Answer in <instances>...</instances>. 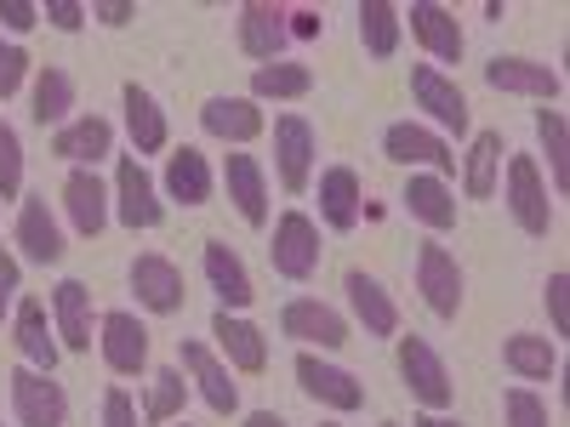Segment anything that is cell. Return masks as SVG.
<instances>
[{
	"mask_svg": "<svg viewBox=\"0 0 570 427\" xmlns=\"http://www.w3.org/2000/svg\"><path fill=\"white\" fill-rule=\"evenodd\" d=\"M400 376H405V388H411L428 410L456 405V383H451L445 359H440L434 348H428L422 337H400Z\"/></svg>",
	"mask_w": 570,
	"mask_h": 427,
	"instance_id": "6da1fadb",
	"label": "cell"
},
{
	"mask_svg": "<svg viewBox=\"0 0 570 427\" xmlns=\"http://www.w3.org/2000/svg\"><path fill=\"white\" fill-rule=\"evenodd\" d=\"M508 211L513 222L531 234V240H542V234L553 228V206H548V188H542V171L531 155H513L508 160Z\"/></svg>",
	"mask_w": 570,
	"mask_h": 427,
	"instance_id": "7a4b0ae2",
	"label": "cell"
},
{
	"mask_svg": "<svg viewBox=\"0 0 570 427\" xmlns=\"http://www.w3.org/2000/svg\"><path fill=\"white\" fill-rule=\"evenodd\" d=\"M274 171L285 195H303L314 177V126L303 115H279L274 120Z\"/></svg>",
	"mask_w": 570,
	"mask_h": 427,
	"instance_id": "3957f363",
	"label": "cell"
},
{
	"mask_svg": "<svg viewBox=\"0 0 570 427\" xmlns=\"http://www.w3.org/2000/svg\"><path fill=\"white\" fill-rule=\"evenodd\" d=\"M268 262H274V274H285V279H308V274L320 268V228H314L303 211H285V217L274 222Z\"/></svg>",
	"mask_w": 570,
	"mask_h": 427,
	"instance_id": "277c9868",
	"label": "cell"
},
{
	"mask_svg": "<svg viewBox=\"0 0 570 427\" xmlns=\"http://www.w3.org/2000/svg\"><path fill=\"white\" fill-rule=\"evenodd\" d=\"M12 405H18V421L23 427H63V416H69L63 388L46 370H35V365L12 370Z\"/></svg>",
	"mask_w": 570,
	"mask_h": 427,
	"instance_id": "5b68a950",
	"label": "cell"
},
{
	"mask_svg": "<svg viewBox=\"0 0 570 427\" xmlns=\"http://www.w3.org/2000/svg\"><path fill=\"white\" fill-rule=\"evenodd\" d=\"M411 98L416 109H428V120L445 126V131H468V98H462V86L445 80L440 69H428V63H411Z\"/></svg>",
	"mask_w": 570,
	"mask_h": 427,
	"instance_id": "8992f818",
	"label": "cell"
},
{
	"mask_svg": "<svg viewBox=\"0 0 570 427\" xmlns=\"http://www.w3.org/2000/svg\"><path fill=\"white\" fill-rule=\"evenodd\" d=\"M416 285H422V302L434 308L440 319H456L462 308V268L445 246H422L416 251Z\"/></svg>",
	"mask_w": 570,
	"mask_h": 427,
	"instance_id": "52a82bcc",
	"label": "cell"
},
{
	"mask_svg": "<svg viewBox=\"0 0 570 427\" xmlns=\"http://www.w3.org/2000/svg\"><path fill=\"white\" fill-rule=\"evenodd\" d=\"M115 211H120V222H126L131 234H137V228H155L160 211H166L137 155H120V171H115Z\"/></svg>",
	"mask_w": 570,
	"mask_h": 427,
	"instance_id": "ba28073f",
	"label": "cell"
},
{
	"mask_svg": "<svg viewBox=\"0 0 570 427\" xmlns=\"http://www.w3.org/2000/svg\"><path fill=\"white\" fill-rule=\"evenodd\" d=\"M383 155H389L394 166H434L440 177L456 171V155L445 149V137H434L428 126H411V120H400V126L383 131Z\"/></svg>",
	"mask_w": 570,
	"mask_h": 427,
	"instance_id": "9c48e42d",
	"label": "cell"
},
{
	"mask_svg": "<svg viewBox=\"0 0 570 427\" xmlns=\"http://www.w3.org/2000/svg\"><path fill=\"white\" fill-rule=\"evenodd\" d=\"M400 18H411V34L434 52L440 63H462V23H456V12L451 7H440V0H411V12H400Z\"/></svg>",
	"mask_w": 570,
	"mask_h": 427,
	"instance_id": "30bf717a",
	"label": "cell"
},
{
	"mask_svg": "<svg viewBox=\"0 0 570 427\" xmlns=\"http://www.w3.org/2000/svg\"><path fill=\"white\" fill-rule=\"evenodd\" d=\"M297 383H303L308 399H320V405H331V410H360V405H365V388L354 383V376H348L343 365L314 359V354H297Z\"/></svg>",
	"mask_w": 570,
	"mask_h": 427,
	"instance_id": "8fae6325",
	"label": "cell"
},
{
	"mask_svg": "<svg viewBox=\"0 0 570 427\" xmlns=\"http://www.w3.org/2000/svg\"><path fill=\"white\" fill-rule=\"evenodd\" d=\"M279 330H285V337H297V342H320V348H343L348 342V319L337 308H325V302H308V297L285 302Z\"/></svg>",
	"mask_w": 570,
	"mask_h": 427,
	"instance_id": "7c38bea8",
	"label": "cell"
},
{
	"mask_svg": "<svg viewBox=\"0 0 570 427\" xmlns=\"http://www.w3.org/2000/svg\"><path fill=\"white\" fill-rule=\"evenodd\" d=\"M285 40H292V29H285V7L246 0V7H240V52L246 58H263V63H279Z\"/></svg>",
	"mask_w": 570,
	"mask_h": 427,
	"instance_id": "4fadbf2b",
	"label": "cell"
},
{
	"mask_svg": "<svg viewBox=\"0 0 570 427\" xmlns=\"http://www.w3.org/2000/svg\"><path fill=\"white\" fill-rule=\"evenodd\" d=\"M131 291H137V302L149 308V314H177L183 308V274H177V262H166V257H137L131 262Z\"/></svg>",
	"mask_w": 570,
	"mask_h": 427,
	"instance_id": "5bb4252c",
	"label": "cell"
},
{
	"mask_svg": "<svg viewBox=\"0 0 570 427\" xmlns=\"http://www.w3.org/2000/svg\"><path fill=\"white\" fill-rule=\"evenodd\" d=\"M485 86L519 91V98H542V103H553L559 91H564V80L548 63H531V58H491L485 63Z\"/></svg>",
	"mask_w": 570,
	"mask_h": 427,
	"instance_id": "9a60e30c",
	"label": "cell"
},
{
	"mask_svg": "<svg viewBox=\"0 0 570 427\" xmlns=\"http://www.w3.org/2000/svg\"><path fill=\"white\" fill-rule=\"evenodd\" d=\"M63 206H69V222H75V234H104V222H109V188L98 182V171H86V166H75L69 177H63Z\"/></svg>",
	"mask_w": 570,
	"mask_h": 427,
	"instance_id": "2e32d148",
	"label": "cell"
},
{
	"mask_svg": "<svg viewBox=\"0 0 570 427\" xmlns=\"http://www.w3.org/2000/svg\"><path fill=\"white\" fill-rule=\"evenodd\" d=\"M104 359H109V370H120V376H137L142 365H149V330H142L131 314H104Z\"/></svg>",
	"mask_w": 570,
	"mask_h": 427,
	"instance_id": "e0dca14e",
	"label": "cell"
},
{
	"mask_svg": "<svg viewBox=\"0 0 570 427\" xmlns=\"http://www.w3.org/2000/svg\"><path fill=\"white\" fill-rule=\"evenodd\" d=\"M212 337L223 342V354L234 359V370H246V376H257V370L268 365V342H263V330H257L252 319H240V314H228V308H217V319H212Z\"/></svg>",
	"mask_w": 570,
	"mask_h": 427,
	"instance_id": "ac0fdd59",
	"label": "cell"
},
{
	"mask_svg": "<svg viewBox=\"0 0 570 427\" xmlns=\"http://www.w3.org/2000/svg\"><path fill=\"white\" fill-rule=\"evenodd\" d=\"M18 246H23V257L40 262V268L63 262V234H58L52 211H46V195L23 200V211H18Z\"/></svg>",
	"mask_w": 570,
	"mask_h": 427,
	"instance_id": "d6986e66",
	"label": "cell"
},
{
	"mask_svg": "<svg viewBox=\"0 0 570 427\" xmlns=\"http://www.w3.org/2000/svg\"><path fill=\"white\" fill-rule=\"evenodd\" d=\"M343 291H348V302H354V319L365 325V337H394V330H400V308L389 302V291H383L371 274L354 268V274L343 279Z\"/></svg>",
	"mask_w": 570,
	"mask_h": 427,
	"instance_id": "ffe728a7",
	"label": "cell"
},
{
	"mask_svg": "<svg viewBox=\"0 0 570 427\" xmlns=\"http://www.w3.org/2000/svg\"><path fill=\"white\" fill-rule=\"evenodd\" d=\"M206 279H212V291H217V302L234 314V308H252L257 302V291H252V274H246V262L234 257L223 240H206Z\"/></svg>",
	"mask_w": 570,
	"mask_h": 427,
	"instance_id": "44dd1931",
	"label": "cell"
},
{
	"mask_svg": "<svg viewBox=\"0 0 570 427\" xmlns=\"http://www.w3.org/2000/svg\"><path fill=\"white\" fill-rule=\"evenodd\" d=\"M223 177H228V200H234V211H240L252 228H263V222H268V182H263V166H257L252 155H228Z\"/></svg>",
	"mask_w": 570,
	"mask_h": 427,
	"instance_id": "7402d4cb",
	"label": "cell"
},
{
	"mask_svg": "<svg viewBox=\"0 0 570 427\" xmlns=\"http://www.w3.org/2000/svg\"><path fill=\"white\" fill-rule=\"evenodd\" d=\"M400 200H405V211L422 228H434V234H451L456 228V195L445 188V177H411Z\"/></svg>",
	"mask_w": 570,
	"mask_h": 427,
	"instance_id": "603a6c76",
	"label": "cell"
},
{
	"mask_svg": "<svg viewBox=\"0 0 570 427\" xmlns=\"http://www.w3.org/2000/svg\"><path fill=\"white\" fill-rule=\"evenodd\" d=\"M183 370L200 383V394H206V405H212L217 416H234V410H240V388L228 383V370L217 365V354H212V348L183 342Z\"/></svg>",
	"mask_w": 570,
	"mask_h": 427,
	"instance_id": "cb8c5ba5",
	"label": "cell"
},
{
	"mask_svg": "<svg viewBox=\"0 0 570 427\" xmlns=\"http://www.w3.org/2000/svg\"><path fill=\"white\" fill-rule=\"evenodd\" d=\"M109 149H115V126L98 120V115H86V120H75V126H58V137H52V155L69 160V166H86V160L98 166Z\"/></svg>",
	"mask_w": 570,
	"mask_h": 427,
	"instance_id": "d4e9b609",
	"label": "cell"
},
{
	"mask_svg": "<svg viewBox=\"0 0 570 427\" xmlns=\"http://www.w3.org/2000/svg\"><path fill=\"white\" fill-rule=\"evenodd\" d=\"M52 314H58V337L69 354H86L91 348V291L80 279H63L52 291Z\"/></svg>",
	"mask_w": 570,
	"mask_h": 427,
	"instance_id": "484cf974",
	"label": "cell"
},
{
	"mask_svg": "<svg viewBox=\"0 0 570 427\" xmlns=\"http://www.w3.org/2000/svg\"><path fill=\"white\" fill-rule=\"evenodd\" d=\"M200 126L223 142H252V137H263V109L252 98H212L200 109Z\"/></svg>",
	"mask_w": 570,
	"mask_h": 427,
	"instance_id": "4316f807",
	"label": "cell"
},
{
	"mask_svg": "<svg viewBox=\"0 0 570 427\" xmlns=\"http://www.w3.org/2000/svg\"><path fill=\"white\" fill-rule=\"evenodd\" d=\"M126 131H131V149H137V155H160L166 137H171V131H166V109H160L137 80L126 86Z\"/></svg>",
	"mask_w": 570,
	"mask_h": 427,
	"instance_id": "83f0119b",
	"label": "cell"
},
{
	"mask_svg": "<svg viewBox=\"0 0 570 427\" xmlns=\"http://www.w3.org/2000/svg\"><path fill=\"white\" fill-rule=\"evenodd\" d=\"M320 217H325V228H337V234H348L360 222V177L348 166H331L320 177Z\"/></svg>",
	"mask_w": 570,
	"mask_h": 427,
	"instance_id": "f1b7e54d",
	"label": "cell"
},
{
	"mask_svg": "<svg viewBox=\"0 0 570 427\" xmlns=\"http://www.w3.org/2000/svg\"><path fill=\"white\" fill-rule=\"evenodd\" d=\"M166 195L183 206H206L212 200V166L200 149H177L166 155Z\"/></svg>",
	"mask_w": 570,
	"mask_h": 427,
	"instance_id": "f546056e",
	"label": "cell"
},
{
	"mask_svg": "<svg viewBox=\"0 0 570 427\" xmlns=\"http://www.w3.org/2000/svg\"><path fill=\"white\" fill-rule=\"evenodd\" d=\"M502 155H508L502 131H480V137H473V149H468V171H462L468 200H491V195H497V171H502Z\"/></svg>",
	"mask_w": 570,
	"mask_h": 427,
	"instance_id": "4dcf8cb0",
	"label": "cell"
},
{
	"mask_svg": "<svg viewBox=\"0 0 570 427\" xmlns=\"http://www.w3.org/2000/svg\"><path fill=\"white\" fill-rule=\"evenodd\" d=\"M400 29H405V18H400L394 0H360V40H365L371 58H394Z\"/></svg>",
	"mask_w": 570,
	"mask_h": 427,
	"instance_id": "1f68e13d",
	"label": "cell"
},
{
	"mask_svg": "<svg viewBox=\"0 0 570 427\" xmlns=\"http://www.w3.org/2000/svg\"><path fill=\"white\" fill-rule=\"evenodd\" d=\"M18 348H23V359H29L35 370L52 376V365H58V342H52V325H46V308H40L35 297L18 302Z\"/></svg>",
	"mask_w": 570,
	"mask_h": 427,
	"instance_id": "d6a6232c",
	"label": "cell"
},
{
	"mask_svg": "<svg viewBox=\"0 0 570 427\" xmlns=\"http://www.w3.org/2000/svg\"><path fill=\"white\" fill-rule=\"evenodd\" d=\"M75 109V80L63 69H40L35 75V126H63V115Z\"/></svg>",
	"mask_w": 570,
	"mask_h": 427,
	"instance_id": "836d02e7",
	"label": "cell"
},
{
	"mask_svg": "<svg viewBox=\"0 0 570 427\" xmlns=\"http://www.w3.org/2000/svg\"><path fill=\"white\" fill-rule=\"evenodd\" d=\"M314 69L308 63H257L252 75V98H308Z\"/></svg>",
	"mask_w": 570,
	"mask_h": 427,
	"instance_id": "e575fe53",
	"label": "cell"
},
{
	"mask_svg": "<svg viewBox=\"0 0 570 427\" xmlns=\"http://www.w3.org/2000/svg\"><path fill=\"white\" fill-rule=\"evenodd\" d=\"M502 359H508L513 376H525V383H548V376L559 370V354L542 337H508L502 342Z\"/></svg>",
	"mask_w": 570,
	"mask_h": 427,
	"instance_id": "d590c367",
	"label": "cell"
},
{
	"mask_svg": "<svg viewBox=\"0 0 570 427\" xmlns=\"http://www.w3.org/2000/svg\"><path fill=\"white\" fill-rule=\"evenodd\" d=\"M537 137H542V149H548V166H553V188L564 195L570 188V126L559 109H537Z\"/></svg>",
	"mask_w": 570,
	"mask_h": 427,
	"instance_id": "8d00e7d4",
	"label": "cell"
},
{
	"mask_svg": "<svg viewBox=\"0 0 570 427\" xmlns=\"http://www.w3.org/2000/svg\"><path fill=\"white\" fill-rule=\"evenodd\" d=\"M183 399H188L183 370H160L155 388H149V399H142V416H149V421H171V416L183 410Z\"/></svg>",
	"mask_w": 570,
	"mask_h": 427,
	"instance_id": "74e56055",
	"label": "cell"
},
{
	"mask_svg": "<svg viewBox=\"0 0 570 427\" xmlns=\"http://www.w3.org/2000/svg\"><path fill=\"white\" fill-rule=\"evenodd\" d=\"M18 188H23V142L0 120V200H18Z\"/></svg>",
	"mask_w": 570,
	"mask_h": 427,
	"instance_id": "f35d334b",
	"label": "cell"
},
{
	"mask_svg": "<svg viewBox=\"0 0 570 427\" xmlns=\"http://www.w3.org/2000/svg\"><path fill=\"white\" fill-rule=\"evenodd\" d=\"M502 410H508V427H548V405H542L531 388H513V394L502 399Z\"/></svg>",
	"mask_w": 570,
	"mask_h": 427,
	"instance_id": "ab89813d",
	"label": "cell"
},
{
	"mask_svg": "<svg viewBox=\"0 0 570 427\" xmlns=\"http://www.w3.org/2000/svg\"><path fill=\"white\" fill-rule=\"evenodd\" d=\"M23 75H29V52H23V46H12V40H0V103H7L12 91L23 86Z\"/></svg>",
	"mask_w": 570,
	"mask_h": 427,
	"instance_id": "60d3db41",
	"label": "cell"
},
{
	"mask_svg": "<svg viewBox=\"0 0 570 427\" xmlns=\"http://www.w3.org/2000/svg\"><path fill=\"white\" fill-rule=\"evenodd\" d=\"M548 314H553V330L564 337V330H570V274L564 268L548 274Z\"/></svg>",
	"mask_w": 570,
	"mask_h": 427,
	"instance_id": "b9f144b4",
	"label": "cell"
},
{
	"mask_svg": "<svg viewBox=\"0 0 570 427\" xmlns=\"http://www.w3.org/2000/svg\"><path fill=\"white\" fill-rule=\"evenodd\" d=\"M40 18L52 23V29H63V34H75V29H80L91 12L80 7V0H46V12H40Z\"/></svg>",
	"mask_w": 570,
	"mask_h": 427,
	"instance_id": "7bdbcfd3",
	"label": "cell"
},
{
	"mask_svg": "<svg viewBox=\"0 0 570 427\" xmlns=\"http://www.w3.org/2000/svg\"><path fill=\"white\" fill-rule=\"evenodd\" d=\"M0 23H7V29H35L40 23V7H35V0H0Z\"/></svg>",
	"mask_w": 570,
	"mask_h": 427,
	"instance_id": "ee69618b",
	"label": "cell"
},
{
	"mask_svg": "<svg viewBox=\"0 0 570 427\" xmlns=\"http://www.w3.org/2000/svg\"><path fill=\"white\" fill-rule=\"evenodd\" d=\"M18 279H23L18 257H7V251H0V319H7V308H12V297H18Z\"/></svg>",
	"mask_w": 570,
	"mask_h": 427,
	"instance_id": "f6af8a7d",
	"label": "cell"
},
{
	"mask_svg": "<svg viewBox=\"0 0 570 427\" xmlns=\"http://www.w3.org/2000/svg\"><path fill=\"white\" fill-rule=\"evenodd\" d=\"M104 427H137V405H131L120 388L104 399Z\"/></svg>",
	"mask_w": 570,
	"mask_h": 427,
	"instance_id": "bcb514c9",
	"label": "cell"
},
{
	"mask_svg": "<svg viewBox=\"0 0 570 427\" xmlns=\"http://www.w3.org/2000/svg\"><path fill=\"white\" fill-rule=\"evenodd\" d=\"M91 18H104L109 29H126V23L137 18V7H131V0H98V7H91Z\"/></svg>",
	"mask_w": 570,
	"mask_h": 427,
	"instance_id": "7dc6e473",
	"label": "cell"
},
{
	"mask_svg": "<svg viewBox=\"0 0 570 427\" xmlns=\"http://www.w3.org/2000/svg\"><path fill=\"white\" fill-rule=\"evenodd\" d=\"M285 29H292L297 40H314L320 34V12H308V7L303 12H285Z\"/></svg>",
	"mask_w": 570,
	"mask_h": 427,
	"instance_id": "c3c4849f",
	"label": "cell"
},
{
	"mask_svg": "<svg viewBox=\"0 0 570 427\" xmlns=\"http://www.w3.org/2000/svg\"><path fill=\"white\" fill-rule=\"evenodd\" d=\"M411 427H462V421H451V416H440V410H422Z\"/></svg>",
	"mask_w": 570,
	"mask_h": 427,
	"instance_id": "681fc988",
	"label": "cell"
},
{
	"mask_svg": "<svg viewBox=\"0 0 570 427\" xmlns=\"http://www.w3.org/2000/svg\"><path fill=\"white\" fill-rule=\"evenodd\" d=\"M246 427H285V416H274V410H252Z\"/></svg>",
	"mask_w": 570,
	"mask_h": 427,
	"instance_id": "f907efd6",
	"label": "cell"
},
{
	"mask_svg": "<svg viewBox=\"0 0 570 427\" xmlns=\"http://www.w3.org/2000/svg\"><path fill=\"white\" fill-rule=\"evenodd\" d=\"M320 427H337V421H320Z\"/></svg>",
	"mask_w": 570,
	"mask_h": 427,
	"instance_id": "816d5d0a",
	"label": "cell"
},
{
	"mask_svg": "<svg viewBox=\"0 0 570 427\" xmlns=\"http://www.w3.org/2000/svg\"><path fill=\"white\" fill-rule=\"evenodd\" d=\"M383 427H394V421H383Z\"/></svg>",
	"mask_w": 570,
	"mask_h": 427,
	"instance_id": "f5cc1de1",
	"label": "cell"
},
{
	"mask_svg": "<svg viewBox=\"0 0 570 427\" xmlns=\"http://www.w3.org/2000/svg\"><path fill=\"white\" fill-rule=\"evenodd\" d=\"M183 427H188V421H183Z\"/></svg>",
	"mask_w": 570,
	"mask_h": 427,
	"instance_id": "db71d44e",
	"label": "cell"
}]
</instances>
